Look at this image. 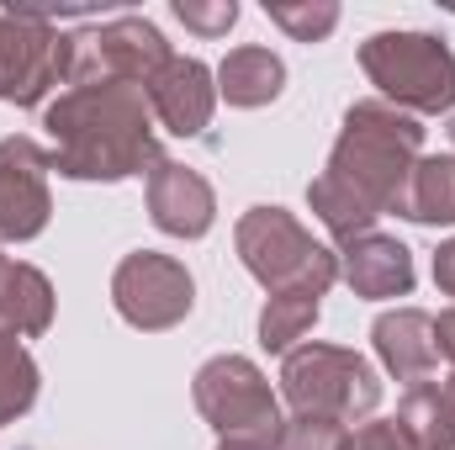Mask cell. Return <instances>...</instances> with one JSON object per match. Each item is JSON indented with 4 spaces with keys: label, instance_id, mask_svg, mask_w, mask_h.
<instances>
[{
    "label": "cell",
    "instance_id": "cell-24",
    "mask_svg": "<svg viewBox=\"0 0 455 450\" xmlns=\"http://www.w3.org/2000/svg\"><path fill=\"white\" fill-rule=\"evenodd\" d=\"M344 446H349V430L334 424V419H302V414H291L286 435H281V450H344Z\"/></svg>",
    "mask_w": 455,
    "mask_h": 450
},
{
    "label": "cell",
    "instance_id": "cell-4",
    "mask_svg": "<svg viewBox=\"0 0 455 450\" xmlns=\"http://www.w3.org/2000/svg\"><path fill=\"white\" fill-rule=\"evenodd\" d=\"M233 249L243 270L275 297V292H313L329 297L339 281V249L318 244L286 207H249L233 228Z\"/></svg>",
    "mask_w": 455,
    "mask_h": 450
},
{
    "label": "cell",
    "instance_id": "cell-3",
    "mask_svg": "<svg viewBox=\"0 0 455 450\" xmlns=\"http://www.w3.org/2000/svg\"><path fill=\"white\" fill-rule=\"evenodd\" d=\"M281 398L291 403V414L302 419H334V424H365L381 408V376L365 355L323 344V339H302L286 360H281Z\"/></svg>",
    "mask_w": 455,
    "mask_h": 450
},
{
    "label": "cell",
    "instance_id": "cell-6",
    "mask_svg": "<svg viewBox=\"0 0 455 450\" xmlns=\"http://www.w3.org/2000/svg\"><path fill=\"white\" fill-rule=\"evenodd\" d=\"M196 414L218 430V440H243L259 450H281L286 419H281V398L270 387V376L249 360V355H212L196 382H191Z\"/></svg>",
    "mask_w": 455,
    "mask_h": 450
},
{
    "label": "cell",
    "instance_id": "cell-19",
    "mask_svg": "<svg viewBox=\"0 0 455 450\" xmlns=\"http://www.w3.org/2000/svg\"><path fill=\"white\" fill-rule=\"evenodd\" d=\"M318 313H323V297H313V292H275V297H265V308H259V344L270 355H291L302 339L313 334Z\"/></svg>",
    "mask_w": 455,
    "mask_h": 450
},
{
    "label": "cell",
    "instance_id": "cell-25",
    "mask_svg": "<svg viewBox=\"0 0 455 450\" xmlns=\"http://www.w3.org/2000/svg\"><path fill=\"white\" fill-rule=\"evenodd\" d=\"M344 450H413L397 419H365L360 430H349V446Z\"/></svg>",
    "mask_w": 455,
    "mask_h": 450
},
{
    "label": "cell",
    "instance_id": "cell-7",
    "mask_svg": "<svg viewBox=\"0 0 455 450\" xmlns=\"http://www.w3.org/2000/svg\"><path fill=\"white\" fill-rule=\"evenodd\" d=\"M170 59H175V48L164 43V32L154 21L112 16V21L69 37L64 85H148Z\"/></svg>",
    "mask_w": 455,
    "mask_h": 450
},
{
    "label": "cell",
    "instance_id": "cell-12",
    "mask_svg": "<svg viewBox=\"0 0 455 450\" xmlns=\"http://www.w3.org/2000/svg\"><path fill=\"white\" fill-rule=\"evenodd\" d=\"M148 218L170 238H207L218 223V191L202 170L180 159H159L148 170Z\"/></svg>",
    "mask_w": 455,
    "mask_h": 450
},
{
    "label": "cell",
    "instance_id": "cell-11",
    "mask_svg": "<svg viewBox=\"0 0 455 450\" xmlns=\"http://www.w3.org/2000/svg\"><path fill=\"white\" fill-rule=\"evenodd\" d=\"M148 107H154V122L175 138H202L212 127V112H218V75L202 64V59H186L175 53L148 85H143Z\"/></svg>",
    "mask_w": 455,
    "mask_h": 450
},
{
    "label": "cell",
    "instance_id": "cell-21",
    "mask_svg": "<svg viewBox=\"0 0 455 450\" xmlns=\"http://www.w3.org/2000/svg\"><path fill=\"white\" fill-rule=\"evenodd\" d=\"M307 207H313V218L329 228L339 244L360 238V233H376V213H371L355 191H344L339 181H329V175H318V181L307 186Z\"/></svg>",
    "mask_w": 455,
    "mask_h": 450
},
{
    "label": "cell",
    "instance_id": "cell-18",
    "mask_svg": "<svg viewBox=\"0 0 455 450\" xmlns=\"http://www.w3.org/2000/svg\"><path fill=\"white\" fill-rule=\"evenodd\" d=\"M403 218L424 228L455 223V154H424L408 175V197H403Z\"/></svg>",
    "mask_w": 455,
    "mask_h": 450
},
{
    "label": "cell",
    "instance_id": "cell-2",
    "mask_svg": "<svg viewBox=\"0 0 455 450\" xmlns=\"http://www.w3.org/2000/svg\"><path fill=\"white\" fill-rule=\"evenodd\" d=\"M424 159V122L397 112L392 101H355L344 112V127L334 138V154L323 165L329 181L355 191L376 218L397 213L408 197V175Z\"/></svg>",
    "mask_w": 455,
    "mask_h": 450
},
{
    "label": "cell",
    "instance_id": "cell-28",
    "mask_svg": "<svg viewBox=\"0 0 455 450\" xmlns=\"http://www.w3.org/2000/svg\"><path fill=\"white\" fill-rule=\"evenodd\" d=\"M218 450H259V446H243V440H218Z\"/></svg>",
    "mask_w": 455,
    "mask_h": 450
},
{
    "label": "cell",
    "instance_id": "cell-20",
    "mask_svg": "<svg viewBox=\"0 0 455 450\" xmlns=\"http://www.w3.org/2000/svg\"><path fill=\"white\" fill-rule=\"evenodd\" d=\"M37 387H43V371L32 350L21 344V334L0 329V424H16L37 403Z\"/></svg>",
    "mask_w": 455,
    "mask_h": 450
},
{
    "label": "cell",
    "instance_id": "cell-8",
    "mask_svg": "<svg viewBox=\"0 0 455 450\" xmlns=\"http://www.w3.org/2000/svg\"><path fill=\"white\" fill-rule=\"evenodd\" d=\"M69 75V37L48 21V11L5 5L0 11V101L43 107Z\"/></svg>",
    "mask_w": 455,
    "mask_h": 450
},
{
    "label": "cell",
    "instance_id": "cell-1",
    "mask_svg": "<svg viewBox=\"0 0 455 450\" xmlns=\"http://www.w3.org/2000/svg\"><path fill=\"white\" fill-rule=\"evenodd\" d=\"M43 133L48 165L69 181H127L164 159L143 85H64L43 107Z\"/></svg>",
    "mask_w": 455,
    "mask_h": 450
},
{
    "label": "cell",
    "instance_id": "cell-10",
    "mask_svg": "<svg viewBox=\"0 0 455 450\" xmlns=\"http://www.w3.org/2000/svg\"><path fill=\"white\" fill-rule=\"evenodd\" d=\"M48 149L27 133L0 138V244H27L53 218Z\"/></svg>",
    "mask_w": 455,
    "mask_h": 450
},
{
    "label": "cell",
    "instance_id": "cell-15",
    "mask_svg": "<svg viewBox=\"0 0 455 450\" xmlns=\"http://www.w3.org/2000/svg\"><path fill=\"white\" fill-rule=\"evenodd\" d=\"M48 324H53V281L27 260L0 254V329L37 339L48 334Z\"/></svg>",
    "mask_w": 455,
    "mask_h": 450
},
{
    "label": "cell",
    "instance_id": "cell-26",
    "mask_svg": "<svg viewBox=\"0 0 455 450\" xmlns=\"http://www.w3.org/2000/svg\"><path fill=\"white\" fill-rule=\"evenodd\" d=\"M435 286L455 297V238H445L440 249H435Z\"/></svg>",
    "mask_w": 455,
    "mask_h": 450
},
{
    "label": "cell",
    "instance_id": "cell-17",
    "mask_svg": "<svg viewBox=\"0 0 455 450\" xmlns=\"http://www.w3.org/2000/svg\"><path fill=\"white\" fill-rule=\"evenodd\" d=\"M397 424H403V435H408L413 450H455V387H451V376L424 382V387H408L403 392V408H397Z\"/></svg>",
    "mask_w": 455,
    "mask_h": 450
},
{
    "label": "cell",
    "instance_id": "cell-5",
    "mask_svg": "<svg viewBox=\"0 0 455 450\" xmlns=\"http://www.w3.org/2000/svg\"><path fill=\"white\" fill-rule=\"evenodd\" d=\"M360 69L408 117H440L455 107V53L435 32H371L360 43Z\"/></svg>",
    "mask_w": 455,
    "mask_h": 450
},
{
    "label": "cell",
    "instance_id": "cell-29",
    "mask_svg": "<svg viewBox=\"0 0 455 450\" xmlns=\"http://www.w3.org/2000/svg\"><path fill=\"white\" fill-rule=\"evenodd\" d=\"M451 143H455V117H451Z\"/></svg>",
    "mask_w": 455,
    "mask_h": 450
},
{
    "label": "cell",
    "instance_id": "cell-16",
    "mask_svg": "<svg viewBox=\"0 0 455 450\" xmlns=\"http://www.w3.org/2000/svg\"><path fill=\"white\" fill-rule=\"evenodd\" d=\"M281 91H286V64H281V53H270L259 43L233 48L218 64V96H223L228 107L254 112V107H270Z\"/></svg>",
    "mask_w": 455,
    "mask_h": 450
},
{
    "label": "cell",
    "instance_id": "cell-22",
    "mask_svg": "<svg viewBox=\"0 0 455 450\" xmlns=\"http://www.w3.org/2000/svg\"><path fill=\"white\" fill-rule=\"evenodd\" d=\"M265 16L291 43H323L339 27V5L334 0H265Z\"/></svg>",
    "mask_w": 455,
    "mask_h": 450
},
{
    "label": "cell",
    "instance_id": "cell-23",
    "mask_svg": "<svg viewBox=\"0 0 455 450\" xmlns=\"http://www.w3.org/2000/svg\"><path fill=\"white\" fill-rule=\"evenodd\" d=\"M180 27H191L196 37H228V27L238 21V5L233 0H175L170 5Z\"/></svg>",
    "mask_w": 455,
    "mask_h": 450
},
{
    "label": "cell",
    "instance_id": "cell-14",
    "mask_svg": "<svg viewBox=\"0 0 455 450\" xmlns=\"http://www.w3.org/2000/svg\"><path fill=\"white\" fill-rule=\"evenodd\" d=\"M339 281L365 302L408 297L413 292V249L392 233H360V238L339 244Z\"/></svg>",
    "mask_w": 455,
    "mask_h": 450
},
{
    "label": "cell",
    "instance_id": "cell-13",
    "mask_svg": "<svg viewBox=\"0 0 455 450\" xmlns=\"http://www.w3.org/2000/svg\"><path fill=\"white\" fill-rule=\"evenodd\" d=\"M371 344H376V360H381V371L392 382H403V387L440 382L435 313H424V308H387L371 324Z\"/></svg>",
    "mask_w": 455,
    "mask_h": 450
},
{
    "label": "cell",
    "instance_id": "cell-27",
    "mask_svg": "<svg viewBox=\"0 0 455 450\" xmlns=\"http://www.w3.org/2000/svg\"><path fill=\"white\" fill-rule=\"evenodd\" d=\"M435 344H440V360H451V371H455V308H445L435 318Z\"/></svg>",
    "mask_w": 455,
    "mask_h": 450
},
{
    "label": "cell",
    "instance_id": "cell-30",
    "mask_svg": "<svg viewBox=\"0 0 455 450\" xmlns=\"http://www.w3.org/2000/svg\"><path fill=\"white\" fill-rule=\"evenodd\" d=\"M451 387H455V371H451Z\"/></svg>",
    "mask_w": 455,
    "mask_h": 450
},
{
    "label": "cell",
    "instance_id": "cell-9",
    "mask_svg": "<svg viewBox=\"0 0 455 450\" xmlns=\"http://www.w3.org/2000/svg\"><path fill=\"white\" fill-rule=\"evenodd\" d=\"M112 308L122 313V324H132L143 334H164V329L191 318L196 281H191V270L175 254L132 249V254L116 260L112 270Z\"/></svg>",
    "mask_w": 455,
    "mask_h": 450
}]
</instances>
